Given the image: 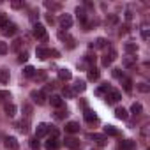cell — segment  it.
<instances>
[{"mask_svg":"<svg viewBox=\"0 0 150 150\" xmlns=\"http://www.w3.org/2000/svg\"><path fill=\"white\" fill-rule=\"evenodd\" d=\"M57 146H60V141H58V131H51V136L48 138V141H46V148L48 150H55Z\"/></svg>","mask_w":150,"mask_h":150,"instance_id":"obj_1","label":"cell"},{"mask_svg":"<svg viewBox=\"0 0 150 150\" xmlns=\"http://www.w3.org/2000/svg\"><path fill=\"white\" fill-rule=\"evenodd\" d=\"M34 35L37 37V39H42V41H46L48 39V34H46V28H44V25H41V23H34Z\"/></svg>","mask_w":150,"mask_h":150,"instance_id":"obj_2","label":"cell"},{"mask_svg":"<svg viewBox=\"0 0 150 150\" xmlns=\"http://www.w3.org/2000/svg\"><path fill=\"white\" fill-rule=\"evenodd\" d=\"M30 97H32L34 103H37L39 106H42V104L46 103V94H44L42 90H39V92H37V90H32V92H30Z\"/></svg>","mask_w":150,"mask_h":150,"instance_id":"obj_3","label":"cell"},{"mask_svg":"<svg viewBox=\"0 0 150 150\" xmlns=\"http://www.w3.org/2000/svg\"><path fill=\"white\" fill-rule=\"evenodd\" d=\"M50 131H51V127H50L48 124L41 122V124H39V125L35 127V138H37V139H39V138H44V136H46V134H48Z\"/></svg>","mask_w":150,"mask_h":150,"instance_id":"obj_4","label":"cell"},{"mask_svg":"<svg viewBox=\"0 0 150 150\" xmlns=\"http://www.w3.org/2000/svg\"><path fill=\"white\" fill-rule=\"evenodd\" d=\"M117 58V51L115 50H110V53H106L103 58H101V64H103V67H108V65H111V62Z\"/></svg>","mask_w":150,"mask_h":150,"instance_id":"obj_5","label":"cell"},{"mask_svg":"<svg viewBox=\"0 0 150 150\" xmlns=\"http://www.w3.org/2000/svg\"><path fill=\"white\" fill-rule=\"evenodd\" d=\"M120 97H122V96H120L118 90H110V92L106 94V103H108V104H115V103L120 101Z\"/></svg>","mask_w":150,"mask_h":150,"instance_id":"obj_6","label":"cell"},{"mask_svg":"<svg viewBox=\"0 0 150 150\" xmlns=\"http://www.w3.org/2000/svg\"><path fill=\"white\" fill-rule=\"evenodd\" d=\"M4 145H6V148H9V150H18V139L14 138V136H7L6 139H4Z\"/></svg>","mask_w":150,"mask_h":150,"instance_id":"obj_7","label":"cell"},{"mask_svg":"<svg viewBox=\"0 0 150 150\" xmlns=\"http://www.w3.org/2000/svg\"><path fill=\"white\" fill-rule=\"evenodd\" d=\"M60 27H62V28H71V27H72V18H71V14H62V16H60Z\"/></svg>","mask_w":150,"mask_h":150,"instance_id":"obj_8","label":"cell"},{"mask_svg":"<svg viewBox=\"0 0 150 150\" xmlns=\"http://www.w3.org/2000/svg\"><path fill=\"white\" fill-rule=\"evenodd\" d=\"M16 32H18V27H16L14 23H7V25L2 28V34H4V35H9V37H11V35H14Z\"/></svg>","mask_w":150,"mask_h":150,"instance_id":"obj_9","label":"cell"},{"mask_svg":"<svg viewBox=\"0 0 150 150\" xmlns=\"http://www.w3.org/2000/svg\"><path fill=\"white\" fill-rule=\"evenodd\" d=\"M35 55H37V58L46 60V58L50 57V50H48V48H44V46H39V48L35 50Z\"/></svg>","mask_w":150,"mask_h":150,"instance_id":"obj_10","label":"cell"},{"mask_svg":"<svg viewBox=\"0 0 150 150\" xmlns=\"http://www.w3.org/2000/svg\"><path fill=\"white\" fill-rule=\"evenodd\" d=\"M58 78H60L62 81H69V80L72 78V72H71L69 69H58Z\"/></svg>","mask_w":150,"mask_h":150,"instance_id":"obj_11","label":"cell"},{"mask_svg":"<svg viewBox=\"0 0 150 150\" xmlns=\"http://www.w3.org/2000/svg\"><path fill=\"white\" fill-rule=\"evenodd\" d=\"M78 131H80V124L78 122H67L65 124V132L74 134V132H78Z\"/></svg>","mask_w":150,"mask_h":150,"instance_id":"obj_12","label":"cell"},{"mask_svg":"<svg viewBox=\"0 0 150 150\" xmlns=\"http://www.w3.org/2000/svg\"><path fill=\"white\" fill-rule=\"evenodd\" d=\"M9 78H11V74L7 69H0V85H7L9 83Z\"/></svg>","mask_w":150,"mask_h":150,"instance_id":"obj_13","label":"cell"},{"mask_svg":"<svg viewBox=\"0 0 150 150\" xmlns=\"http://www.w3.org/2000/svg\"><path fill=\"white\" fill-rule=\"evenodd\" d=\"M99 76H101L99 69H96V67H90V69H88V74H87V78H88L90 81H96V80H99Z\"/></svg>","mask_w":150,"mask_h":150,"instance_id":"obj_14","label":"cell"},{"mask_svg":"<svg viewBox=\"0 0 150 150\" xmlns=\"http://www.w3.org/2000/svg\"><path fill=\"white\" fill-rule=\"evenodd\" d=\"M65 146L76 150V148H80V141H78L76 138H65Z\"/></svg>","mask_w":150,"mask_h":150,"instance_id":"obj_15","label":"cell"},{"mask_svg":"<svg viewBox=\"0 0 150 150\" xmlns=\"http://www.w3.org/2000/svg\"><path fill=\"white\" fill-rule=\"evenodd\" d=\"M90 48H108V41L104 39V37H99L96 42H90Z\"/></svg>","mask_w":150,"mask_h":150,"instance_id":"obj_16","label":"cell"},{"mask_svg":"<svg viewBox=\"0 0 150 150\" xmlns=\"http://www.w3.org/2000/svg\"><path fill=\"white\" fill-rule=\"evenodd\" d=\"M83 117H85V120H87V122H96V120H97V115H96V111H92V110H88V108H85V113H83Z\"/></svg>","mask_w":150,"mask_h":150,"instance_id":"obj_17","label":"cell"},{"mask_svg":"<svg viewBox=\"0 0 150 150\" xmlns=\"http://www.w3.org/2000/svg\"><path fill=\"white\" fill-rule=\"evenodd\" d=\"M90 138H92L97 145H101V146H103V145H106V141H108V138H106L104 134H90Z\"/></svg>","mask_w":150,"mask_h":150,"instance_id":"obj_18","label":"cell"},{"mask_svg":"<svg viewBox=\"0 0 150 150\" xmlns=\"http://www.w3.org/2000/svg\"><path fill=\"white\" fill-rule=\"evenodd\" d=\"M50 103H51L53 108H62V104H64V101H62L60 96H51L50 97Z\"/></svg>","mask_w":150,"mask_h":150,"instance_id":"obj_19","label":"cell"},{"mask_svg":"<svg viewBox=\"0 0 150 150\" xmlns=\"http://www.w3.org/2000/svg\"><path fill=\"white\" fill-rule=\"evenodd\" d=\"M4 111H6L7 117H14V115H16V106H14L13 103H7V104L4 106Z\"/></svg>","mask_w":150,"mask_h":150,"instance_id":"obj_20","label":"cell"},{"mask_svg":"<svg viewBox=\"0 0 150 150\" xmlns=\"http://www.w3.org/2000/svg\"><path fill=\"white\" fill-rule=\"evenodd\" d=\"M46 71H35V74H34V80L37 81V83H42V81H46Z\"/></svg>","mask_w":150,"mask_h":150,"instance_id":"obj_21","label":"cell"},{"mask_svg":"<svg viewBox=\"0 0 150 150\" xmlns=\"http://www.w3.org/2000/svg\"><path fill=\"white\" fill-rule=\"evenodd\" d=\"M115 117L120 118V120H127L129 113H127V110H124V108H117V110H115Z\"/></svg>","mask_w":150,"mask_h":150,"instance_id":"obj_22","label":"cell"},{"mask_svg":"<svg viewBox=\"0 0 150 150\" xmlns=\"http://www.w3.org/2000/svg\"><path fill=\"white\" fill-rule=\"evenodd\" d=\"M34 74H35V69H34L32 65H27V67L23 69V76H25V78H34Z\"/></svg>","mask_w":150,"mask_h":150,"instance_id":"obj_23","label":"cell"},{"mask_svg":"<svg viewBox=\"0 0 150 150\" xmlns=\"http://www.w3.org/2000/svg\"><path fill=\"white\" fill-rule=\"evenodd\" d=\"M85 88H87V85H85V81H81V80H78L76 83H74V88H72V90H74V94H76V92H83Z\"/></svg>","mask_w":150,"mask_h":150,"instance_id":"obj_24","label":"cell"},{"mask_svg":"<svg viewBox=\"0 0 150 150\" xmlns=\"http://www.w3.org/2000/svg\"><path fill=\"white\" fill-rule=\"evenodd\" d=\"M111 88H110V85L106 83V85H103V87H99L97 90H96V96H104V94H108Z\"/></svg>","mask_w":150,"mask_h":150,"instance_id":"obj_25","label":"cell"},{"mask_svg":"<svg viewBox=\"0 0 150 150\" xmlns=\"http://www.w3.org/2000/svg\"><path fill=\"white\" fill-rule=\"evenodd\" d=\"M16 127H18L21 132H28V120H21V122H18Z\"/></svg>","mask_w":150,"mask_h":150,"instance_id":"obj_26","label":"cell"},{"mask_svg":"<svg viewBox=\"0 0 150 150\" xmlns=\"http://www.w3.org/2000/svg\"><path fill=\"white\" fill-rule=\"evenodd\" d=\"M104 132H106V134H110V136H118V134H120V132H118V129H115L113 125H106V127H104Z\"/></svg>","mask_w":150,"mask_h":150,"instance_id":"obj_27","label":"cell"},{"mask_svg":"<svg viewBox=\"0 0 150 150\" xmlns=\"http://www.w3.org/2000/svg\"><path fill=\"white\" fill-rule=\"evenodd\" d=\"M131 111H132V113H134V115H139V113H141V111H143V106H141V104H139V103H134V104H132V106H131Z\"/></svg>","mask_w":150,"mask_h":150,"instance_id":"obj_28","label":"cell"},{"mask_svg":"<svg viewBox=\"0 0 150 150\" xmlns=\"http://www.w3.org/2000/svg\"><path fill=\"white\" fill-rule=\"evenodd\" d=\"M64 96H65L67 99H72V97L76 96V94H74V90H72L71 87H64Z\"/></svg>","mask_w":150,"mask_h":150,"instance_id":"obj_29","label":"cell"},{"mask_svg":"<svg viewBox=\"0 0 150 150\" xmlns=\"http://www.w3.org/2000/svg\"><path fill=\"white\" fill-rule=\"evenodd\" d=\"M125 51H127V53H136V51H138V46H136L134 42H127V44H125Z\"/></svg>","mask_w":150,"mask_h":150,"instance_id":"obj_30","label":"cell"},{"mask_svg":"<svg viewBox=\"0 0 150 150\" xmlns=\"http://www.w3.org/2000/svg\"><path fill=\"white\" fill-rule=\"evenodd\" d=\"M136 88H138L139 92H143V94H146V92H150V87H148L146 83H138V85H136Z\"/></svg>","mask_w":150,"mask_h":150,"instance_id":"obj_31","label":"cell"},{"mask_svg":"<svg viewBox=\"0 0 150 150\" xmlns=\"http://www.w3.org/2000/svg\"><path fill=\"white\" fill-rule=\"evenodd\" d=\"M76 14H78V20H80V21H85V20H87V14H85V11H83L81 7L76 9Z\"/></svg>","mask_w":150,"mask_h":150,"instance_id":"obj_32","label":"cell"},{"mask_svg":"<svg viewBox=\"0 0 150 150\" xmlns=\"http://www.w3.org/2000/svg\"><path fill=\"white\" fill-rule=\"evenodd\" d=\"M23 111H25V117H27V120L32 117V106L30 104H23Z\"/></svg>","mask_w":150,"mask_h":150,"instance_id":"obj_33","label":"cell"},{"mask_svg":"<svg viewBox=\"0 0 150 150\" xmlns=\"http://www.w3.org/2000/svg\"><path fill=\"white\" fill-rule=\"evenodd\" d=\"M9 23V20H7V16L4 14V13H0V28H4L6 25Z\"/></svg>","mask_w":150,"mask_h":150,"instance_id":"obj_34","label":"cell"},{"mask_svg":"<svg viewBox=\"0 0 150 150\" xmlns=\"http://www.w3.org/2000/svg\"><path fill=\"white\" fill-rule=\"evenodd\" d=\"M21 44H23V39H16V41L13 42V46H11V50H14V51H18V50L21 48Z\"/></svg>","mask_w":150,"mask_h":150,"instance_id":"obj_35","label":"cell"},{"mask_svg":"<svg viewBox=\"0 0 150 150\" xmlns=\"http://www.w3.org/2000/svg\"><path fill=\"white\" fill-rule=\"evenodd\" d=\"M122 81H124V88H125V92H131V88H132V87H131V85H132L131 80H129V78H122Z\"/></svg>","mask_w":150,"mask_h":150,"instance_id":"obj_36","label":"cell"},{"mask_svg":"<svg viewBox=\"0 0 150 150\" xmlns=\"http://www.w3.org/2000/svg\"><path fill=\"white\" fill-rule=\"evenodd\" d=\"M9 51V46H7V42H2L0 41V55H6Z\"/></svg>","mask_w":150,"mask_h":150,"instance_id":"obj_37","label":"cell"},{"mask_svg":"<svg viewBox=\"0 0 150 150\" xmlns=\"http://www.w3.org/2000/svg\"><path fill=\"white\" fill-rule=\"evenodd\" d=\"M28 60V53L27 51H20V55H18V62H27Z\"/></svg>","mask_w":150,"mask_h":150,"instance_id":"obj_38","label":"cell"},{"mask_svg":"<svg viewBox=\"0 0 150 150\" xmlns=\"http://www.w3.org/2000/svg\"><path fill=\"white\" fill-rule=\"evenodd\" d=\"M113 76H115V78H118V80L125 78V76H124V72H122V69H113Z\"/></svg>","mask_w":150,"mask_h":150,"instance_id":"obj_39","label":"cell"},{"mask_svg":"<svg viewBox=\"0 0 150 150\" xmlns=\"http://www.w3.org/2000/svg\"><path fill=\"white\" fill-rule=\"evenodd\" d=\"M117 21H118V16H117V14H110V16H108V23L113 25V23H117Z\"/></svg>","mask_w":150,"mask_h":150,"instance_id":"obj_40","label":"cell"},{"mask_svg":"<svg viewBox=\"0 0 150 150\" xmlns=\"http://www.w3.org/2000/svg\"><path fill=\"white\" fill-rule=\"evenodd\" d=\"M65 117H67V110H65V111H57V113H55V118H58V120H60V118H65Z\"/></svg>","mask_w":150,"mask_h":150,"instance_id":"obj_41","label":"cell"},{"mask_svg":"<svg viewBox=\"0 0 150 150\" xmlns=\"http://www.w3.org/2000/svg\"><path fill=\"white\" fill-rule=\"evenodd\" d=\"M0 99H2V101H4V99H11V94L6 92V90H0Z\"/></svg>","mask_w":150,"mask_h":150,"instance_id":"obj_42","label":"cell"},{"mask_svg":"<svg viewBox=\"0 0 150 150\" xmlns=\"http://www.w3.org/2000/svg\"><path fill=\"white\" fill-rule=\"evenodd\" d=\"M30 146H32L34 150L39 148V141H37V138H32V139H30Z\"/></svg>","mask_w":150,"mask_h":150,"instance_id":"obj_43","label":"cell"},{"mask_svg":"<svg viewBox=\"0 0 150 150\" xmlns=\"http://www.w3.org/2000/svg\"><path fill=\"white\" fill-rule=\"evenodd\" d=\"M85 60L88 62V64H96V55L92 57V55H85Z\"/></svg>","mask_w":150,"mask_h":150,"instance_id":"obj_44","label":"cell"},{"mask_svg":"<svg viewBox=\"0 0 150 150\" xmlns=\"http://www.w3.org/2000/svg\"><path fill=\"white\" fill-rule=\"evenodd\" d=\"M132 64H134V60H131V58H125V60H124V65H125V67H131Z\"/></svg>","mask_w":150,"mask_h":150,"instance_id":"obj_45","label":"cell"},{"mask_svg":"<svg viewBox=\"0 0 150 150\" xmlns=\"http://www.w3.org/2000/svg\"><path fill=\"white\" fill-rule=\"evenodd\" d=\"M141 35H143V39H148V28H143L141 30Z\"/></svg>","mask_w":150,"mask_h":150,"instance_id":"obj_46","label":"cell"},{"mask_svg":"<svg viewBox=\"0 0 150 150\" xmlns=\"http://www.w3.org/2000/svg\"><path fill=\"white\" fill-rule=\"evenodd\" d=\"M21 6H23V4H21V2H13V7H14V9H20V7H21Z\"/></svg>","mask_w":150,"mask_h":150,"instance_id":"obj_47","label":"cell"}]
</instances>
